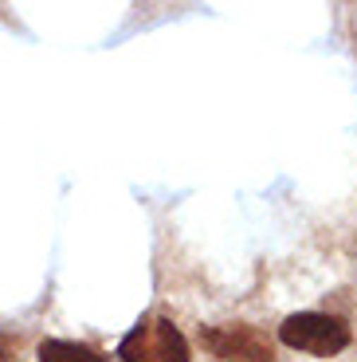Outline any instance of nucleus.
Returning a JSON list of instances; mask_svg holds the SVG:
<instances>
[{"mask_svg":"<svg viewBox=\"0 0 357 362\" xmlns=\"http://www.w3.org/2000/svg\"><path fill=\"white\" fill-rule=\"evenodd\" d=\"M279 339L291 351L330 358V354H341L349 346V327H346V319L326 315V311H295V315L283 319Z\"/></svg>","mask_w":357,"mask_h":362,"instance_id":"1","label":"nucleus"},{"mask_svg":"<svg viewBox=\"0 0 357 362\" xmlns=\"http://www.w3.org/2000/svg\"><path fill=\"white\" fill-rule=\"evenodd\" d=\"M200 346L216 354L220 362H271L275 343L251 323H228V327H200Z\"/></svg>","mask_w":357,"mask_h":362,"instance_id":"3","label":"nucleus"},{"mask_svg":"<svg viewBox=\"0 0 357 362\" xmlns=\"http://www.w3.org/2000/svg\"><path fill=\"white\" fill-rule=\"evenodd\" d=\"M40 362H107L95 346L71 343V339H44L40 343Z\"/></svg>","mask_w":357,"mask_h":362,"instance_id":"4","label":"nucleus"},{"mask_svg":"<svg viewBox=\"0 0 357 362\" xmlns=\"http://www.w3.org/2000/svg\"><path fill=\"white\" fill-rule=\"evenodd\" d=\"M122 362H188V343L169 319H138L118 343Z\"/></svg>","mask_w":357,"mask_h":362,"instance_id":"2","label":"nucleus"}]
</instances>
